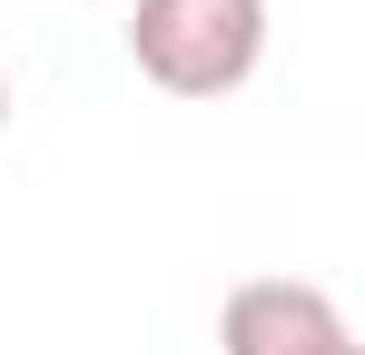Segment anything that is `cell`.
Returning a JSON list of instances; mask_svg holds the SVG:
<instances>
[{"label":"cell","mask_w":365,"mask_h":355,"mask_svg":"<svg viewBox=\"0 0 365 355\" xmlns=\"http://www.w3.org/2000/svg\"><path fill=\"white\" fill-rule=\"evenodd\" d=\"M128 59L168 99H227L267 69V0H138Z\"/></svg>","instance_id":"cell-1"},{"label":"cell","mask_w":365,"mask_h":355,"mask_svg":"<svg viewBox=\"0 0 365 355\" xmlns=\"http://www.w3.org/2000/svg\"><path fill=\"white\" fill-rule=\"evenodd\" d=\"M336 336H346L336 296L297 277H247L217 306V355H326Z\"/></svg>","instance_id":"cell-2"},{"label":"cell","mask_w":365,"mask_h":355,"mask_svg":"<svg viewBox=\"0 0 365 355\" xmlns=\"http://www.w3.org/2000/svg\"><path fill=\"white\" fill-rule=\"evenodd\" d=\"M0 128H10V69H0Z\"/></svg>","instance_id":"cell-3"},{"label":"cell","mask_w":365,"mask_h":355,"mask_svg":"<svg viewBox=\"0 0 365 355\" xmlns=\"http://www.w3.org/2000/svg\"><path fill=\"white\" fill-rule=\"evenodd\" d=\"M326 355H365V346H356V336H336V346H326Z\"/></svg>","instance_id":"cell-4"}]
</instances>
